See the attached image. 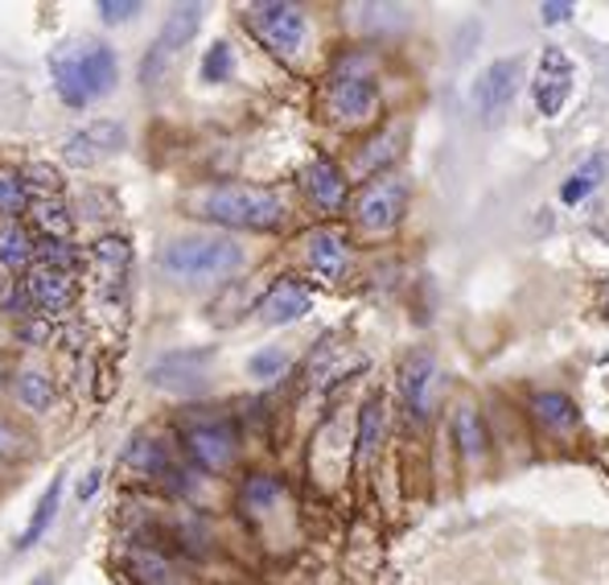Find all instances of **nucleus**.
<instances>
[{
	"mask_svg": "<svg viewBox=\"0 0 609 585\" xmlns=\"http://www.w3.org/2000/svg\"><path fill=\"white\" fill-rule=\"evenodd\" d=\"M194 211L206 223L230 227V232H276L285 227V198L256 186H215L194 198Z\"/></svg>",
	"mask_w": 609,
	"mask_h": 585,
	"instance_id": "obj_1",
	"label": "nucleus"
},
{
	"mask_svg": "<svg viewBox=\"0 0 609 585\" xmlns=\"http://www.w3.org/2000/svg\"><path fill=\"white\" fill-rule=\"evenodd\" d=\"M174 281L198 285V281H223V276L244 269V247L227 235H177L157 256Z\"/></svg>",
	"mask_w": 609,
	"mask_h": 585,
	"instance_id": "obj_2",
	"label": "nucleus"
},
{
	"mask_svg": "<svg viewBox=\"0 0 609 585\" xmlns=\"http://www.w3.org/2000/svg\"><path fill=\"white\" fill-rule=\"evenodd\" d=\"M325 111H330V120L342 124V128L371 124L375 111H380V82L371 79V75H363L358 67H342L338 75L330 79Z\"/></svg>",
	"mask_w": 609,
	"mask_h": 585,
	"instance_id": "obj_3",
	"label": "nucleus"
},
{
	"mask_svg": "<svg viewBox=\"0 0 609 585\" xmlns=\"http://www.w3.org/2000/svg\"><path fill=\"white\" fill-rule=\"evenodd\" d=\"M247 26L256 33L264 46H268L272 55L281 58H293L301 55V46H305V13H301L297 4H281V0H268V4H252L247 9Z\"/></svg>",
	"mask_w": 609,
	"mask_h": 585,
	"instance_id": "obj_4",
	"label": "nucleus"
},
{
	"mask_svg": "<svg viewBox=\"0 0 609 585\" xmlns=\"http://www.w3.org/2000/svg\"><path fill=\"white\" fill-rule=\"evenodd\" d=\"M572 82H577V67L560 46H543L540 62H536V79H531V99L543 120H556L564 104L572 99Z\"/></svg>",
	"mask_w": 609,
	"mask_h": 585,
	"instance_id": "obj_5",
	"label": "nucleus"
},
{
	"mask_svg": "<svg viewBox=\"0 0 609 585\" xmlns=\"http://www.w3.org/2000/svg\"><path fill=\"white\" fill-rule=\"evenodd\" d=\"M198 26H203V4H177L174 13L165 17L161 33H157V41H153L149 58H145V82H157L161 79V70L174 62L186 46H190L194 38H198Z\"/></svg>",
	"mask_w": 609,
	"mask_h": 585,
	"instance_id": "obj_6",
	"label": "nucleus"
},
{
	"mask_svg": "<svg viewBox=\"0 0 609 585\" xmlns=\"http://www.w3.org/2000/svg\"><path fill=\"white\" fill-rule=\"evenodd\" d=\"M523 87V58H499L490 62L482 75H478V87H474V104H478V116L487 124H499L502 111H511L514 96Z\"/></svg>",
	"mask_w": 609,
	"mask_h": 585,
	"instance_id": "obj_7",
	"label": "nucleus"
},
{
	"mask_svg": "<svg viewBox=\"0 0 609 585\" xmlns=\"http://www.w3.org/2000/svg\"><path fill=\"white\" fill-rule=\"evenodd\" d=\"M407 211V186L400 177H375L358 198H354V223L366 232H392Z\"/></svg>",
	"mask_w": 609,
	"mask_h": 585,
	"instance_id": "obj_8",
	"label": "nucleus"
},
{
	"mask_svg": "<svg viewBox=\"0 0 609 585\" xmlns=\"http://www.w3.org/2000/svg\"><path fill=\"white\" fill-rule=\"evenodd\" d=\"M67 46L87 104L99 96H111L116 82H120V62L111 55V46H104V41H67Z\"/></svg>",
	"mask_w": 609,
	"mask_h": 585,
	"instance_id": "obj_9",
	"label": "nucleus"
},
{
	"mask_svg": "<svg viewBox=\"0 0 609 585\" xmlns=\"http://www.w3.org/2000/svg\"><path fill=\"white\" fill-rule=\"evenodd\" d=\"M181 446H186L194 466L218 475V470H227V466L235 462V446H239V441H235V429H230L227 421L210 417V421H194L190 429L181 433Z\"/></svg>",
	"mask_w": 609,
	"mask_h": 585,
	"instance_id": "obj_10",
	"label": "nucleus"
},
{
	"mask_svg": "<svg viewBox=\"0 0 609 585\" xmlns=\"http://www.w3.org/2000/svg\"><path fill=\"white\" fill-rule=\"evenodd\" d=\"M91 260H96V289L116 305L128 293V273H132V244L124 235H104L96 247H91Z\"/></svg>",
	"mask_w": 609,
	"mask_h": 585,
	"instance_id": "obj_11",
	"label": "nucleus"
},
{
	"mask_svg": "<svg viewBox=\"0 0 609 585\" xmlns=\"http://www.w3.org/2000/svg\"><path fill=\"white\" fill-rule=\"evenodd\" d=\"M310 310H313V293L297 276H281L256 305L264 326H293V322H301Z\"/></svg>",
	"mask_w": 609,
	"mask_h": 585,
	"instance_id": "obj_12",
	"label": "nucleus"
},
{
	"mask_svg": "<svg viewBox=\"0 0 609 585\" xmlns=\"http://www.w3.org/2000/svg\"><path fill=\"white\" fill-rule=\"evenodd\" d=\"M62 149H67L70 165H96L99 157L124 149V128L116 120H96L87 124V128H79V133H70Z\"/></svg>",
	"mask_w": 609,
	"mask_h": 585,
	"instance_id": "obj_13",
	"label": "nucleus"
},
{
	"mask_svg": "<svg viewBox=\"0 0 609 585\" xmlns=\"http://www.w3.org/2000/svg\"><path fill=\"white\" fill-rule=\"evenodd\" d=\"M301 182H305V194H310V203L317 211H325V215L342 211V203H346V177H342V169L330 157H313L305 165Z\"/></svg>",
	"mask_w": 609,
	"mask_h": 585,
	"instance_id": "obj_14",
	"label": "nucleus"
},
{
	"mask_svg": "<svg viewBox=\"0 0 609 585\" xmlns=\"http://www.w3.org/2000/svg\"><path fill=\"white\" fill-rule=\"evenodd\" d=\"M305 260H310V269L322 281H342L346 276V264H351V252H346V235L334 232V227H322V232H313L305 240Z\"/></svg>",
	"mask_w": 609,
	"mask_h": 585,
	"instance_id": "obj_15",
	"label": "nucleus"
},
{
	"mask_svg": "<svg viewBox=\"0 0 609 585\" xmlns=\"http://www.w3.org/2000/svg\"><path fill=\"white\" fill-rule=\"evenodd\" d=\"M206 363H210V351H186V354H169L157 368L149 371V380L157 388H169V392H194L203 388L206 380Z\"/></svg>",
	"mask_w": 609,
	"mask_h": 585,
	"instance_id": "obj_16",
	"label": "nucleus"
},
{
	"mask_svg": "<svg viewBox=\"0 0 609 585\" xmlns=\"http://www.w3.org/2000/svg\"><path fill=\"white\" fill-rule=\"evenodd\" d=\"M26 298L33 301L41 313H62L70 301H75V276L33 264L26 273Z\"/></svg>",
	"mask_w": 609,
	"mask_h": 585,
	"instance_id": "obj_17",
	"label": "nucleus"
},
{
	"mask_svg": "<svg viewBox=\"0 0 609 585\" xmlns=\"http://www.w3.org/2000/svg\"><path fill=\"white\" fill-rule=\"evenodd\" d=\"M436 380V359L429 351H412L400 368V392H404L412 417H424L429 412V396H433Z\"/></svg>",
	"mask_w": 609,
	"mask_h": 585,
	"instance_id": "obj_18",
	"label": "nucleus"
},
{
	"mask_svg": "<svg viewBox=\"0 0 609 585\" xmlns=\"http://www.w3.org/2000/svg\"><path fill=\"white\" fill-rule=\"evenodd\" d=\"M124 569H128L132 585H186L181 569L165 553H157V548H128Z\"/></svg>",
	"mask_w": 609,
	"mask_h": 585,
	"instance_id": "obj_19",
	"label": "nucleus"
},
{
	"mask_svg": "<svg viewBox=\"0 0 609 585\" xmlns=\"http://www.w3.org/2000/svg\"><path fill=\"white\" fill-rule=\"evenodd\" d=\"M124 466L145 478H161L169 475V449L161 441H153V437H132L128 449H124Z\"/></svg>",
	"mask_w": 609,
	"mask_h": 585,
	"instance_id": "obj_20",
	"label": "nucleus"
},
{
	"mask_svg": "<svg viewBox=\"0 0 609 585\" xmlns=\"http://www.w3.org/2000/svg\"><path fill=\"white\" fill-rule=\"evenodd\" d=\"M62 478L67 475H58L50 487H46V495L38 499V507H33V516H29V524H26V532L17 536V548H33L46 536V528L55 524V516H58V504H62Z\"/></svg>",
	"mask_w": 609,
	"mask_h": 585,
	"instance_id": "obj_21",
	"label": "nucleus"
},
{
	"mask_svg": "<svg viewBox=\"0 0 609 585\" xmlns=\"http://www.w3.org/2000/svg\"><path fill=\"white\" fill-rule=\"evenodd\" d=\"M531 412H536V421L543 425V429H556V433H569L572 425L581 421V412H577V404H572L564 392H543L531 400Z\"/></svg>",
	"mask_w": 609,
	"mask_h": 585,
	"instance_id": "obj_22",
	"label": "nucleus"
},
{
	"mask_svg": "<svg viewBox=\"0 0 609 585\" xmlns=\"http://www.w3.org/2000/svg\"><path fill=\"white\" fill-rule=\"evenodd\" d=\"M29 218L38 227V240H70V206L62 198H33Z\"/></svg>",
	"mask_w": 609,
	"mask_h": 585,
	"instance_id": "obj_23",
	"label": "nucleus"
},
{
	"mask_svg": "<svg viewBox=\"0 0 609 585\" xmlns=\"http://www.w3.org/2000/svg\"><path fill=\"white\" fill-rule=\"evenodd\" d=\"M606 157H589V162L577 169V174L564 177V186H560V203L564 206H581L589 194L601 186V177H606Z\"/></svg>",
	"mask_w": 609,
	"mask_h": 585,
	"instance_id": "obj_24",
	"label": "nucleus"
},
{
	"mask_svg": "<svg viewBox=\"0 0 609 585\" xmlns=\"http://www.w3.org/2000/svg\"><path fill=\"white\" fill-rule=\"evenodd\" d=\"M33 247H38V240L21 223H4L0 227V264L4 269H29L33 264Z\"/></svg>",
	"mask_w": 609,
	"mask_h": 585,
	"instance_id": "obj_25",
	"label": "nucleus"
},
{
	"mask_svg": "<svg viewBox=\"0 0 609 585\" xmlns=\"http://www.w3.org/2000/svg\"><path fill=\"white\" fill-rule=\"evenodd\" d=\"M453 441H458L461 458H482L487 454V425L474 409L453 412Z\"/></svg>",
	"mask_w": 609,
	"mask_h": 585,
	"instance_id": "obj_26",
	"label": "nucleus"
},
{
	"mask_svg": "<svg viewBox=\"0 0 609 585\" xmlns=\"http://www.w3.org/2000/svg\"><path fill=\"white\" fill-rule=\"evenodd\" d=\"M50 75H55V87L67 108H82V104H87V96H82V87H79V75H75V62H70L67 41L50 55Z\"/></svg>",
	"mask_w": 609,
	"mask_h": 585,
	"instance_id": "obj_27",
	"label": "nucleus"
},
{
	"mask_svg": "<svg viewBox=\"0 0 609 585\" xmlns=\"http://www.w3.org/2000/svg\"><path fill=\"white\" fill-rule=\"evenodd\" d=\"M13 392H17V400H21V409H29V412H50L58 400L55 383L46 380L41 371H21Z\"/></svg>",
	"mask_w": 609,
	"mask_h": 585,
	"instance_id": "obj_28",
	"label": "nucleus"
},
{
	"mask_svg": "<svg viewBox=\"0 0 609 585\" xmlns=\"http://www.w3.org/2000/svg\"><path fill=\"white\" fill-rule=\"evenodd\" d=\"M383 425H387V412H383V396H371L358 412V458H371L383 441Z\"/></svg>",
	"mask_w": 609,
	"mask_h": 585,
	"instance_id": "obj_29",
	"label": "nucleus"
},
{
	"mask_svg": "<svg viewBox=\"0 0 609 585\" xmlns=\"http://www.w3.org/2000/svg\"><path fill=\"white\" fill-rule=\"evenodd\" d=\"M29 206H33V194H29L26 177L13 174V169H0V215L21 218L29 215Z\"/></svg>",
	"mask_w": 609,
	"mask_h": 585,
	"instance_id": "obj_30",
	"label": "nucleus"
},
{
	"mask_svg": "<svg viewBox=\"0 0 609 585\" xmlns=\"http://www.w3.org/2000/svg\"><path fill=\"white\" fill-rule=\"evenodd\" d=\"M33 264L75 276V269H79V252H75L70 240H38V247H33Z\"/></svg>",
	"mask_w": 609,
	"mask_h": 585,
	"instance_id": "obj_31",
	"label": "nucleus"
},
{
	"mask_svg": "<svg viewBox=\"0 0 609 585\" xmlns=\"http://www.w3.org/2000/svg\"><path fill=\"white\" fill-rule=\"evenodd\" d=\"M281 499H285V487H281V478H272V475H256L244 487L247 511H268V507H276Z\"/></svg>",
	"mask_w": 609,
	"mask_h": 585,
	"instance_id": "obj_32",
	"label": "nucleus"
},
{
	"mask_svg": "<svg viewBox=\"0 0 609 585\" xmlns=\"http://www.w3.org/2000/svg\"><path fill=\"white\" fill-rule=\"evenodd\" d=\"M285 368H288V354L281 351V347H264V351H256L247 359V376H252V380H281Z\"/></svg>",
	"mask_w": 609,
	"mask_h": 585,
	"instance_id": "obj_33",
	"label": "nucleus"
},
{
	"mask_svg": "<svg viewBox=\"0 0 609 585\" xmlns=\"http://www.w3.org/2000/svg\"><path fill=\"white\" fill-rule=\"evenodd\" d=\"M230 70H235V55H230V46L227 41H215V46L203 55L198 75H203V82H227Z\"/></svg>",
	"mask_w": 609,
	"mask_h": 585,
	"instance_id": "obj_34",
	"label": "nucleus"
},
{
	"mask_svg": "<svg viewBox=\"0 0 609 585\" xmlns=\"http://www.w3.org/2000/svg\"><path fill=\"white\" fill-rule=\"evenodd\" d=\"M26 186H29V194H41V198H58V169L55 165H46V162H38V165H29L26 174Z\"/></svg>",
	"mask_w": 609,
	"mask_h": 585,
	"instance_id": "obj_35",
	"label": "nucleus"
},
{
	"mask_svg": "<svg viewBox=\"0 0 609 585\" xmlns=\"http://www.w3.org/2000/svg\"><path fill=\"white\" fill-rule=\"evenodd\" d=\"M395 145H400V133H387V137L371 140V145H366L371 153H363V157H358V165H363V169H375V162H392Z\"/></svg>",
	"mask_w": 609,
	"mask_h": 585,
	"instance_id": "obj_36",
	"label": "nucleus"
},
{
	"mask_svg": "<svg viewBox=\"0 0 609 585\" xmlns=\"http://www.w3.org/2000/svg\"><path fill=\"white\" fill-rule=\"evenodd\" d=\"M136 13H140L136 0H99V17H104L108 26H120V21H128V17Z\"/></svg>",
	"mask_w": 609,
	"mask_h": 585,
	"instance_id": "obj_37",
	"label": "nucleus"
},
{
	"mask_svg": "<svg viewBox=\"0 0 609 585\" xmlns=\"http://www.w3.org/2000/svg\"><path fill=\"white\" fill-rule=\"evenodd\" d=\"M572 17V4H564V0H552V4H540V21L543 26H564Z\"/></svg>",
	"mask_w": 609,
	"mask_h": 585,
	"instance_id": "obj_38",
	"label": "nucleus"
},
{
	"mask_svg": "<svg viewBox=\"0 0 609 585\" xmlns=\"http://www.w3.org/2000/svg\"><path fill=\"white\" fill-rule=\"evenodd\" d=\"M104 487V470H99V466H91V470H87V478H82L79 482V504H87V499H96V490Z\"/></svg>",
	"mask_w": 609,
	"mask_h": 585,
	"instance_id": "obj_39",
	"label": "nucleus"
},
{
	"mask_svg": "<svg viewBox=\"0 0 609 585\" xmlns=\"http://www.w3.org/2000/svg\"><path fill=\"white\" fill-rule=\"evenodd\" d=\"M17 446H21V437H17L13 425L0 421V458H9V454H17Z\"/></svg>",
	"mask_w": 609,
	"mask_h": 585,
	"instance_id": "obj_40",
	"label": "nucleus"
},
{
	"mask_svg": "<svg viewBox=\"0 0 609 585\" xmlns=\"http://www.w3.org/2000/svg\"><path fill=\"white\" fill-rule=\"evenodd\" d=\"M33 585H55V577H46V573H41V577H38Z\"/></svg>",
	"mask_w": 609,
	"mask_h": 585,
	"instance_id": "obj_41",
	"label": "nucleus"
}]
</instances>
